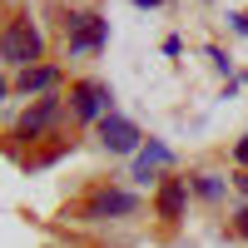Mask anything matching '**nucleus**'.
Instances as JSON below:
<instances>
[{"instance_id":"nucleus-1","label":"nucleus","mask_w":248,"mask_h":248,"mask_svg":"<svg viewBox=\"0 0 248 248\" xmlns=\"http://www.w3.org/2000/svg\"><path fill=\"white\" fill-rule=\"evenodd\" d=\"M40 50H45V40H40V30L30 25V20H15V25L0 35V60H5V65L30 70L35 60H40Z\"/></svg>"},{"instance_id":"nucleus-2","label":"nucleus","mask_w":248,"mask_h":248,"mask_svg":"<svg viewBox=\"0 0 248 248\" xmlns=\"http://www.w3.org/2000/svg\"><path fill=\"white\" fill-rule=\"evenodd\" d=\"M105 40H109V20H99V15H75L70 20V55L99 50Z\"/></svg>"},{"instance_id":"nucleus-3","label":"nucleus","mask_w":248,"mask_h":248,"mask_svg":"<svg viewBox=\"0 0 248 248\" xmlns=\"http://www.w3.org/2000/svg\"><path fill=\"white\" fill-rule=\"evenodd\" d=\"M99 139H105L114 154H129L134 144H139V129H134L124 114H105V119H99Z\"/></svg>"},{"instance_id":"nucleus-4","label":"nucleus","mask_w":248,"mask_h":248,"mask_svg":"<svg viewBox=\"0 0 248 248\" xmlns=\"http://www.w3.org/2000/svg\"><path fill=\"white\" fill-rule=\"evenodd\" d=\"M55 114H60V99H35V105L20 114V139H35V134H45L50 124H55Z\"/></svg>"},{"instance_id":"nucleus-5","label":"nucleus","mask_w":248,"mask_h":248,"mask_svg":"<svg viewBox=\"0 0 248 248\" xmlns=\"http://www.w3.org/2000/svg\"><path fill=\"white\" fill-rule=\"evenodd\" d=\"M75 114L79 119H105V105H109V90L94 85V79H85V85H75Z\"/></svg>"},{"instance_id":"nucleus-6","label":"nucleus","mask_w":248,"mask_h":248,"mask_svg":"<svg viewBox=\"0 0 248 248\" xmlns=\"http://www.w3.org/2000/svg\"><path fill=\"white\" fill-rule=\"evenodd\" d=\"M139 203H134V194H119V189H105V194H94L90 199V218H109V214H134Z\"/></svg>"},{"instance_id":"nucleus-7","label":"nucleus","mask_w":248,"mask_h":248,"mask_svg":"<svg viewBox=\"0 0 248 248\" xmlns=\"http://www.w3.org/2000/svg\"><path fill=\"white\" fill-rule=\"evenodd\" d=\"M60 85V70L55 65H30L25 75H20V94H45Z\"/></svg>"},{"instance_id":"nucleus-8","label":"nucleus","mask_w":248,"mask_h":248,"mask_svg":"<svg viewBox=\"0 0 248 248\" xmlns=\"http://www.w3.org/2000/svg\"><path fill=\"white\" fill-rule=\"evenodd\" d=\"M184 199H189L184 179H164V189H159V214H164V218H179V214H184Z\"/></svg>"},{"instance_id":"nucleus-9","label":"nucleus","mask_w":248,"mask_h":248,"mask_svg":"<svg viewBox=\"0 0 248 248\" xmlns=\"http://www.w3.org/2000/svg\"><path fill=\"white\" fill-rule=\"evenodd\" d=\"M169 159H174V154H169V144H149V149L134 159V179H144V184H149V174H154V169H164Z\"/></svg>"},{"instance_id":"nucleus-10","label":"nucleus","mask_w":248,"mask_h":248,"mask_svg":"<svg viewBox=\"0 0 248 248\" xmlns=\"http://www.w3.org/2000/svg\"><path fill=\"white\" fill-rule=\"evenodd\" d=\"M218 189H223V184H218L214 174H203V179H199V194H203V199H218Z\"/></svg>"},{"instance_id":"nucleus-11","label":"nucleus","mask_w":248,"mask_h":248,"mask_svg":"<svg viewBox=\"0 0 248 248\" xmlns=\"http://www.w3.org/2000/svg\"><path fill=\"white\" fill-rule=\"evenodd\" d=\"M233 159H238V164H243V169H248V134H243V139L233 144Z\"/></svg>"},{"instance_id":"nucleus-12","label":"nucleus","mask_w":248,"mask_h":248,"mask_svg":"<svg viewBox=\"0 0 248 248\" xmlns=\"http://www.w3.org/2000/svg\"><path fill=\"white\" fill-rule=\"evenodd\" d=\"M238 233H248V209H243V214H238Z\"/></svg>"},{"instance_id":"nucleus-13","label":"nucleus","mask_w":248,"mask_h":248,"mask_svg":"<svg viewBox=\"0 0 248 248\" xmlns=\"http://www.w3.org/2000/svg\"><path fill=\"white\" fill-rule=\"evenodd\" d=\"M233 184H238V189H243V194H248V169H243V174H238V179H233Z\"/></svg>"},{"instance_id":"nucleus-14","label":"nucleus","mask_w":248,"mask_h":248,"mask_svg":"<svg viewBox=\"0 0 248 248\" xmlns=\"http://www.w3.org/2000/svg\"><path fill=\"white\" fill-rule=\"evenodd\" d=\"M0 99H5V79H0Z\"/></svg>"}]
</instances>
